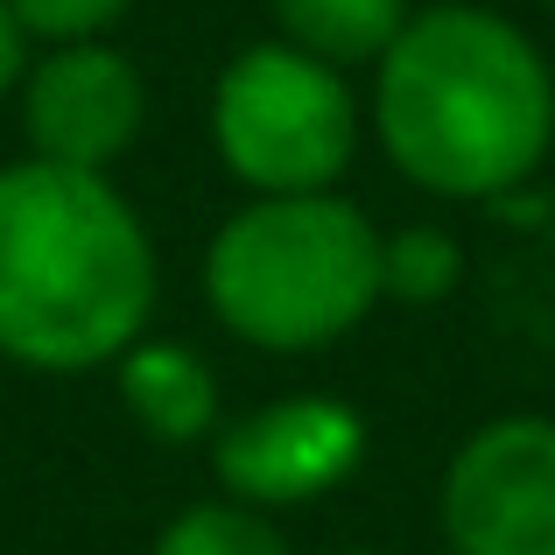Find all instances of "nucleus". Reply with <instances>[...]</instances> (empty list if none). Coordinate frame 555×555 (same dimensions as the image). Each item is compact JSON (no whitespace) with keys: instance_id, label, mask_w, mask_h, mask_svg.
Listing matches in <instances>:
<instances>
[{"instance_id":"2eb2a0df","label":"nucleus","mask_w":555,"mask_h":555,"mask_svg":"<svg viewBox=\"0 0 555 555\" xmlns=\"http://www.w3.org/2000/svg\"><path fill=\"white\" fill-rule=\"evenodd\" d=\"M548 8H555V0H548Z\"/></svg>"},{"instance_id":"423d86ee","label":"nucleus","mask_w":555,"mask_h":555,"mask_svg":"<svg viewBox=\"0 0 555 555\" xmlns=\"http://www.w3.org/2000/svg\"><path fill=\"white\" fill-rule=\"evenodd\" d=\"M359 457H366V422H359V408L331 401V393H288V401H268L211 429L218 486L260 514L324 500L331 486L359 472Z\"/></svg>"},{"instance_id":"0eeeda50","label":"nucleus","mask_w":555,"mask_h":555,"mask_svg":"<svg viewBox=\"0 0 555 555\" xmlns=\"http://www.w3.org/2000/svg\"><path fill=\"white\" fill-rule=\"evenodd\" d=\"M22 134L42 163L64 169H99L106 177L127 149H134L141 120H149V92L141 70L127 64L113 42H56L42 64L22 70Z\"/></svg>"},{"instance_id":"f8f14e48","label":"nucleus","mask_w":555,"mask_h":555,"mask_svg":"<svg viewBox=\"0 0 555 555\" xmlns=\"http://www.w3.org/2000/svg\"><path fill=\"white\" fill-rule=\"evenodd\" d=\"M127 8H134V0H8L22 36H42V42H92V36H106Z\"/></svg>"},{"instance_id":"f257e3e1","label":"nucleus","mask_w":555,"mask_h":555,"mask_svg":"<svg viewBox=\"0 0 555 555\" xmlns=\"http://www.w3.org/2000/svg\"><path fill=\"white\" fill-rule=\"evenodd\" d=\"M373 127L429 197H506L555 141V70L528 28L450 0L408 14L379 50Z\"/></svg>"},{"instance_id":"9b49d317","label":"nucleus","mask_w":555,"mask_h":555,"mask_svg":"<svg viewBox=\"0 0 555 555\" xmlns=\"http://www.w3.org/2000/svg\"><path fill=\"white\" fill-rule=\"evenodd\" d=\"M464 274V246L443 225H401L393 240H379V296L401 302H443Z\"/></svg>"},{"instance_id":"ddd939ff","label":"nucleus","mask_w":555,"mask_h":555,"mask_svg":"<svg viewBox=\"0 0 555 555\" xmlns=\"http://www.w3.org/2000/svg\"><path fill=\"white\" fill-rule=\"evenodd\" d=\"M22 70H28V36H22V22L8 14V0H0V99H14Z\"/></svg>"},{"instance_id":"20e7f679","label":"nucleus","mask_w":555,"mask_h":555,"mask_svg":"<svg viewBox=\"0 0 555 555\" xmlns=\"http://www.w3.org/2000/svg\"><path fill=\"white\" fill-rule=\"evenodd\" d=\"M211 141L254 197H302L352 169L359 106L338 64L296 42H254L211 92Z\"/></svg>"},{"instance_id":"f03ea898","label":"nucleus","mask_w":555,"mask_h":555,"mask_svg":"<svg viewBox=\"0 0 555 555\" xmlns=\"http://www.w3.org/2000/svg\"><path fill=\"white\" fill-rule=\"evenodd\" d=\"M155 317V246L141 211L99 169H0V359L92 373Z\"/></svg>"},{"instance_id":"1a4fd4ad","label":"nucleus","mask_w":555,"mask_h":555,"mask_svg":"<svg viewBox=\"0 0 555 555\" xmlns=\"http://www.w3.org/2000/svg\"><path fill=\"white\" fill-rule=\"evenodd\" d=\"M282 42L324 56V64H379L408 22V0H274Z\"/></svg>"},{"instance_id":"6e6552de","label":"nucleus","mask_w":555,"mask_h":555,"mask_svg":"<svg viewBox=\"0 0 555 555\" xmlns=\"http://www.w3.org/2000/svg\"><path fill=\"white\" fill-rule=\"evenodd\" d=\"M120 401L155 443H204L218 429V379L190 345L134 338L120 352Z\"/></svg>"},{"instance_id":"7ed1b4c3","label":"nucleus","mask_w":555,"mask_h":555,"mask_svg":"<svg viewBox=\"0 0 555 555\" xmlns=\"http://www.w3.org/2000/svg\"><path fill=\"white\" fill-rule=\"evenodd\" d=\"M218 324L260 352H317L366 324L379 302V232L338 190L254 197L204 254Z\"/></svg>"},{"instance_id":"4468645a","label":"nucleus","mask_w":555,"mask_h":555,"mask_svg":"<svg viewBox=\"0 0 555 555\" xmlns=\"http://www.w3.org/2000/svg\"><path fill=\"white\" fill-rule=\"evenodd\" d=\"M331 555H366V548H331Z\"/></svg>"},{"instance_id":"39448f33","label":"nucleus","mask_w":555,"mask_h":555,"mask_svg":"<svg viewBox=\"0 0 555 555\" xmlns=\"http://www.w3.org/2000/svg\"><path fill=\"white\" fill-rule=\"evenodd\" d=\"M450 555H555V422L500 415L457 443L436 492Z\"/></svg>"},{"instance_id":"9d476101","label":"nucleus","mask_w":555,"mask_h":555,"mask_svg":"<svg viewBox=\"0 0 555 555\" xmlns=\"http://www.w3.org/2000/svg\"><path fill=\"white\" fill-rule=\"evenodd\" d=\"M155 555H288L282 528L246 500H204L163 528Z\"/></svg>"}]
</instances>
